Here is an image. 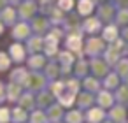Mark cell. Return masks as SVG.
Masks as SVG:
<instances>
[{
	"label": "cell",
	"instance_id": "6da1fadb",
	"mask_svg": "<svg viewBox=\"0 0 128 123\" xmlns=\"http://www.w3.org/2000/svg\"><path fill=\"white\" fill-rule=\"evenodd\" d=\"M81 7H82L81 11H82V13H86V11H88V7H90V4H88V2H82V4H81Z\"/></svg>",
	"mask_w": 128,
	"mask_h": 123
}]
</instances>
